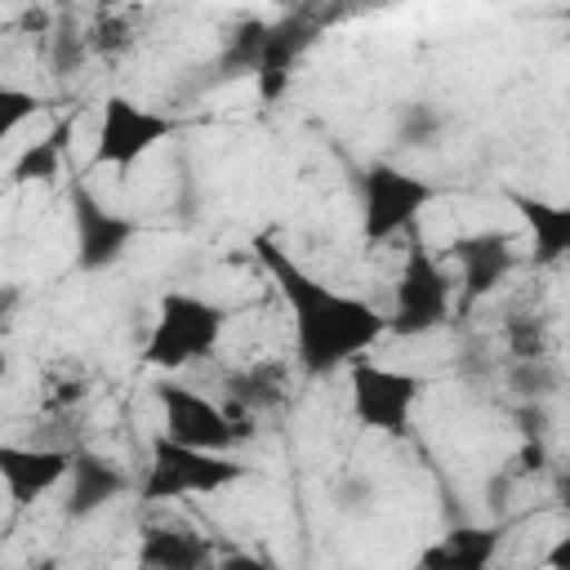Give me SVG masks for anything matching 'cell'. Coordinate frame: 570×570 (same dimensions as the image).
<instances>
[{
	"label": "cell",
	"instance_id": "cell-8",
	"mask_svg": "<svg viewBox=\"0 0 570 570\" xmlns=\"http://www.w3.org/2000/svg\"><path fill=\"white\" fill-rule=\"evenodd\" d=\"M445 316H450V281H445V272L423 249H410L405 272L396 281V303H392V316H383V330H392L401 338H414V334L436 330Z\"/></svg>",
	"mask_w": 570,
	"mask_h": 570
},
{
	"label": "cell",
	"instance_id": "cell-10",
	"mask_svg": "<svg viewBox=\"0 0 570 570\" xmlns=\"http://www.w3.org/2000/svg\"><path fill=\"white\" fill-rule=\"evenodd\" d=\"M71 454L53 450V445H0V481L9 490V499L18 508L36 503L40 494H49L53 485H62Z\"/></svg>",
	"mask_w": 570,
	"mask_h": 570
},
{
	"label": "cell",
	"instance_id": "cell-1",
	"mask_svg": "<svg viewBox=\"0 0 570 570\" xmlns=\"http://www.w3.org/2000/svg\"><path fill=\"white\" fill-rule=\"evenodd\" d=\"M254 254H258L263 272L276 281L281 298L289 303L294 352H298V365L307 374H330L338 365H352L365 347L379 343V334H383L379 307H370L356 294L330 289L307 267H298L272 236H254Z\"/></svg>",
	"mask_w": 570,
	"mask_h": 570
},
{
	"label": "cell",
	"instance_id": "cell-18",
	"mask_svg": "<svg viewBox=\"0 0 570 570\" xmlns=\"http://www.w3.org/2000/svg\"><path fill=\"white\" fill-rule=\"evenodd\" d=\"M40 111V98L31 89H18V85H0V142Z\"/></svg>",
	"mask_w": 570,
	"mask_h": 570
},
{
	"label": "cell",
	"instance_id": "cell-17",
	"mask_svg": "<svg viewBox=\"0 0 570 570\" xmlns=\"http://www.w3.org/2000/svg\"><path fill=\"white\" fill-rule=\"evenodd\" d=\"M67 134H71V125L62 120V125H53V134H49V138H40V142L22 147V156L13 160L9 178H13V183H36V178H53V174H58V165H62V142H67Z\"/></svg>",
	"mask_w": 570,
	"mask_h": 570
},
{
	"label": "cell",
	"instance_id": "cell-3",
	"mask_svg": "<svg viewBox=\"0 0 570 570\" xmlns=\"http://www.w3.org/2000/svg\"><path fill=\"white\" fill-rule=\"evenodd\" d=\"M245 472H249V463L232 459L227 450H200V445H183V441L156 432L151 463L142 476V499L165 503V499H183V494H214V490L236 485Z\"/></svg>",
	"mask_w": 570,
	"mask_h": 570
},
{
	"label": "cell",
	"instance_id": "cell-15",
	"mask_svg": "<svg viewBox=\"0 0 570 570\" xmlns=\"http://www.w3.org/2000/svg\"><path fill=\"white\" fill-rule=\"evenodd\" d=\"M512 205L521 209L525 227L534 232V258L539 263H557L570 249V209L539 200V196H512Z\"/></svg>",
	"mask_w": 570,
	"mask_h": 570
},
{
	"label": "cell",
	"instance_id": "cell-4",
	"mask_svg": "<svg viewBox=\"0 0 570 570\" xmlns=\"http://www.w3.org/2000/svg\"><path fill=\"white\" fill-rule=\"evenodd\" d=\"M436 200V187L410 169L396 165H370L361 174V236L365 245H383L396 232H405L428 205Z\"/></svg>",
	"mask_w": 570,
	"mask_h": 570
},
{
	"label": "cell",
	"instance_id": "cell-2",
	"mask_svg": "<svg viewBox=\"0 0 570 570\" xmlns=\"http://www.w3.org/2000/svg\"><path fill=\"white\" fill-rule=\"evenodd\" d=\"M227 330V307L200 298V294H165L156 307V321L142 338V361L151 370H183L200 356H209L223 343Z\"/></svg>",
	"mask_w": 570,
	"mask_h": 570
},
{
	"label": "cell",
	"instance_id": "cell-14",
	"mask_svg": "<svg viewBox=\"0 0 570 570\" xmlns=\"http://www.w3.org/2000/svg\"><path fill=\"white\" fill-rule=\"evenodd\" d=\"M494 548H499L494 525H459L436 548H428L419 561L423 566H450V570H481V566H490Z\"/></svg>",
	"mask_w": 570,
	"mask_h": 570
},
{
	"label": "cell",
	"instance_id": "cell-6",
	"mask_svg": "<svg viewBox=\"0 0 570 570\" xmlns=\"http://www.w3.org/2000/svg\"><path fill=\"white\" fill-rule=\"evenodd\" d=\"M352 414L361 428L370 432H387V436H405L410 432V414L414 401L423 392V379L410 370H387L374 361H352Z\"/></svg>",
	"mask_w": 570,
	"mask_h": 570
},
{
	"label": "cell",
	"instance_id": "cell-5",
	"mask_svg": "<svg viewBox=\"0 0 570 570\" xmlns=\"http://www.w3.org/2000/svg\"><path fill=\"white\" fill-rule=\"evenodd\" d=\"M178 129L174 116L142 107L125 94H111L102 102V120H98V138H94V165L102 169H129L138 156H147L151 147H160L169 134Z\"/></svg>",
	"mask_w": 570,
	"mask_h": 570
},
{
	"label": "cell",
	"instance_id": "cell-16",
	"mask_svg": "<svg viewBox=\"0 0 570 570\" xmlns=\"http://www.w3.org/2000/svg\"><path fill=\"white\" fill-rule=\"evenodd\" d=\"M209 557H214L209 543L191 530H147L142 548H138V561L156 566V570H196Z\"/></svg>",
	"mask_w": 570,
	"mask_h": 570
},
{
	"label": "cell",
	"instance_id": "cell-20",
	"mask_svg": "<svg viewBox=\"0 0 570 570\" xmlns=\"http://www.w3.org/2000/svg\"><path fill=\"white\" fill-rule=\"evenodd\" d=\"M0 374H4V356H0Z\"/></svg>",
	"mask_w": 570,
	"mask_h": 570
},
{
	"label": "cell",
	"instance_id": "cell-13",
	"mask_svg": "<svg viewBox=\"0 0 570 570\" xmlns=\"http://www.w3.org/2000/svg\"><path fill=\"white\" fill-rule=\"evenodd\" d=\"M450 258H454L459 272H463L468 298L490 294V289L508 276V267H512V249H508V236H503V232H472V236H459V240L450 245Z\"/></svg>",
	"mask_w": 570,
	"mask_h": 570
},
{
	"label": "cell",
	"instance_id": "cell-12",
	"mask_svg": "<svg viewBox=\"0 0 570 570\" xmlns=\"http://www.w3.org/2000/svg\"><path fill=\"white\" fill-rule=\"evenodd\" d=\"M62 481H67L62 512H67L71 521H80V517L98 512L102 503H111V499L125 490V472H120L111 459L89 454V450L71 454V463H67V476H62Z\"/></svg>",
	"mask_w": 570,
	"mask_h": 570
},
{
	"label": "cell",
	"instance_id": "cell-9",
	"mask_svg": "<svg viewBox=\"0 0 570 570\" xmlns=\"http://www.w3.org/2000/svg\"><path fill=\"white\" fill-rule=\"evenodd\" d=\"M71 232H76V267L80 272H102L129 249L138 223L107 209L85 183H76L71 187Z\"/></svg>",
	"mask_w": 570,
	"mask_h": 570
},
{
	"label": "cell",
	"instance_id": "cell-11",
	"mask_svg": "<svg viewBox=\"0 0 570 570\" xmlns=\"http://www.w3.org/2000/svg\"><path fill=\"white\" fill-rule=\"evenodd\" d=\"M312 31H316V27H312V18H303V13H289V18L263 27L258 49H254V76H258L263 98H276V94L285 89V80H289V62H294L298 49L312 40Z\"/></svg>",
	"mask_w": 570,
	"mask_h": 570
},
{
	"label": "cell",
	"instance_id": "cell-19",
	"mask_svg": "<svg viewBox=\"0 0 570 570\" xmlns=\"http://www.w3.org/2000/svg\"><path fill=\"white\" fill-rule=\"evenodd\" d=\"M116 4H129V0H102V9H116Z\"/></svg>",
	"mask_w": 570,
	"mask_h": 570
},
{
	"label": "cell",
	"instance_id": "cell-7",
	"mask_svg": "<svg viewBox=\"0 0 570 570\" xmlns=\"http://www.w3.org/2000/svg\"><path fill=\"white\" fill-rule=\"evenodd\" d=\"M156 401L165 414V436L183 441V445H200V450H232L249 436V428L240 419H232L223 405H214L209 396H200L196 387L183 383H156Z\"/></svg>",
	"mask_w": 570,
	"mask_h": 570
}]
</instances>
